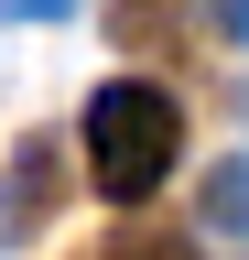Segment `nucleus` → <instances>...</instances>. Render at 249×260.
Listing matches in <instances>:
<instances>
[{"instance_id":"obj_1","label":"nucleus","mask_w":249,"mask_h":260,"mask_svg":"<svg viewBox=\"0 0 249 260\" xmlns=\"http://www.w3.org/2000/svg\"><path fill=\"white\" fill-rule=\"evenodd\" d=\"M173 152H184V109H173V87H152V76H109L98 98H87V174H98L109 206H141V195L173 174Z\"/></svg>"},{"instance_id":"obj_2","label":"nucleus","mask_w":249,"mask_h":260,"mask_svg":"<svg viewBox=\"0 0 249 260\" xmlns=\"http://www.w3.org/2000/svg\"><path fill=\"white\" fill-rule=\"evenodd\" d=\"M54 195H65V152L54 141H22L11 152V184H0V239H33L54 217Z\"/></svg>"},{"instance_id":"obj_6","label":"nucleus","mask_w":249,"mask_h":260,"mask_svg":"<svg viewBox=\"0 0 249 260\" xmlns=\"http://www.w3.org/2000/svg\"><path fill=\"white\" fill-rule=\"evenodd\" d=\"M217 22H228V32H238V44H249V0H217Z\"/></svg>"},{"instance_id":"obj_3","label":"nucleus","mask_w":249,"mask_h":260,"mask_svg":"<svg viewBox=\"0 0 249 260\" xmlns=\"http://www.w3.org/2000/svg\"><path fill=\"white\" fill-rule=\"evenodd\" d=\"M195 217L217 228V239H249V152H238V162H217V174H206V195H195Z\"/></svg>"},{"instance_id":"obj_4","label":"nucleus","mask_w":249,"mask_h":260,"mask_svg":"<svg viewBox=\"0 0 249 260\" xmlns=\"http://www.w3.org/2000/svg\"><path fill=\"white\" fill-rule=\"evenodd\" d=\"M76 0H0V22H65Z\"/></svg>"},{"instance_id":"obj_5","label":"nucleus","mask_w":249,"mask_h":260,"mask_svg":"<svg viewBox=\"0 0 249 260\" xmlns=\"http://www.w3.org/2000/svg\"><path fill=\"white\" fill-rule=\"evenodd\" d=\"M109 260H184V239H130V249H109Z\"/></svg>"}]
</instances>
